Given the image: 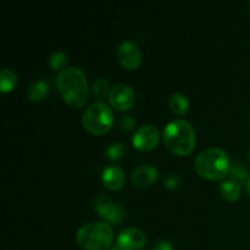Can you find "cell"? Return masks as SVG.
Returning a JSON list of instances; mask_svg holds the SVG:
<instances>
[{
    "instance_id": "6",
    "label": "cell",
    "mask_w": 250,
    "mask_h": 250,
    "mask_svg": "<svg viewBox=\"0 0 250 250\" xmlns=\"http://www.w3.org/2000/svg\"><path fill=\"white\" fill-rule=\"evenodd\" d=\"M94 209L98 214L111 224H121L125 220V209L120 203H114L107 195L98 194L94 198Z\"/></svg>"
},
{
    "instance_id": "21",
    "label": "cell",
    "mask_w": 250,
    "mask_h": 250,
    "mask_svg": "<svg viewBox=\"0 0 250 250\" xmlns=\"http://www.w3.org/2000/svg\"><path fill=\"white\" fill-rule=\"evenodd\" d=\"M134 124H136V121H134L133 116L128 114L122 115L119 120V126L124 132L131 131V129L134 127Z\"/></svg>"
},
{
    "instance_id": "4",
    "label": "cell",
    "mask_w": 250,
    "mask_h": 250,
    "mask_svg": "<svg viewBox=\"0 0 250 250\" xmlns=\"http://www.w3.org/2000/svg\"><path fill=\"white\" fill-rule=\"evenodd\" d=\"M114 231L107 222H88L76 232V242L84 250H106L111 246Z\"/></svg>"
},
{
    "instance_id": "14",
    "label": "cell",
    "mask_w": 250,
    "mask_h": 250,
    "mask_svg": "<svg viewBox=\"0 0 250 250\" xmlns=\"http://www.w3.org/2000/svg\"><path fill=\"white\" fill-rule=\"evenodd\" d=\"M17 82V75L11 70V68L4 67L0 72V90L2 93L10 92L16 87Z\"/></svg>"
},
{
    "instance_id": "9",
    "label": "cell",
    "mask_w": 250,
    "mask_h": 250,
    "mask_svg": "<svg viewBox=\"0 0 250 250\" xmlns=\"http://www.w3.org/2000/svg\"><path fill=\"white\" fill-rule=\"evenodd\" d=\"M109 99L116 110H128L129 107L133 106L136 97H134L133 89L128 84L119 83L111 88Z\"/></svg>"
},
{
    "instance_id": "23",
    "label": "cell",
    "mask_w": 250,
    "mask_h": 250,
    "mask_svg": "<svg viewBox=\"0 0 250 250\" xmlns=\"http://www.w3.org/2000/svg\"><path fill=\"white\" fill-rule=\"evenodd\" d=\"M151 250H173V247L171 244V242L165 241V239H160V241H156L151 246Z\"/></svg>"
},
{
    "instance_id": "15",
    "label": "cell",
    "mask_w": 250,
    "mask_h": 250,
    "mask_svg": "<svg viewBox=\"0 0 250 250\" xmlns=\"http://www.w3.org/2000/svg\"><path fill=\"white\" fill-rule=\"evenodd\" d=\"M48 84L44 81L38 80L32 83L27 89V97L33 102H41L48 94Z\"/></svg>"
},
{
    "instance_id": "11",
    "label": "cell",
    "mask_w": 250,
    "mask_h": 250,
    "mask_svg": "<svg viewBox=\"0 0 250 250\" xmlns=\"http://www.w3.org/2000/svg\"><path fill=\"white\" fill-rule=\"evenodd\" d=\"M102 182L107 189L119 190L125 183V172L116 165H110L103 170Z\"/></svg>"
},
{
    "instance_id": "12",
    "label": "cell",
    "mask_w": 250,
    "mask_h": 250,
    "mask_svg": "<svg viewBox=\"0 0 250 250\" xmlns=\"http://www.w3.org/2000/svg\"><path fill=\"white\" fill-rule=\"evenodd\" d=\"M158 178V170L153 165H141L133 170L131 181L137 187H148Z\"/></svg>"
},
{
    "instance_id": "17",
    "label": "cell",
    "mask_w": 250,
    "mask_h": 250,
    "mask_svg": "<svg viewBox=\"0 0 250 250\" xmlns=\"http://www.w3.org/2000/svg\"><path fill=\"white\" fill-rule=\"evenodd\" d=\"M229 175H231V180H233L234 182H237L238 185H243V183L248 182L247 178H248V171L244 167V165L239 161H233L231 163L229 166Z\"/></svg>"
},
{
    "instance_id": "18",
    "label": "cell",
    "mask_w": 250,
    "mask_h": 250,
    "mask_svg": "<svg viewBox=\"0 0 250 250\" xmlns=\"http://www.w3.org/2000/svg\"><path fill=\"white\" fill-rule=\"evenodd\" d=\"M92 90L95 98H98V99H105L110 94V90L111 89L109 88V82L104 77H99L93 82Z\"/></svg>"
},
{
    "instance_id": "7",
    "label": "cell",
    "mask_w": 250,
    "mask_h": 250,
    "mask_svg": "<svg viewBox=\"0 0 250 250\" xmlns=\"http://www.w3.org/2000/svg\"><path fill=\"white\" fill-rule=\"evenodd\" d=\"M146 243V236L142 229L131 227L120 232L116 246L120 250H142Z\"/></svg>"
},
{
    "instance_id": "27",
    "label": "cell",
    "mask_w": 250,
    "mask_h": 250,
    "mask_svg": "<svg viewBox=\"0 0 250 250\" xmlns=\"http://www.w3.org/2000/svg\"><path fill=\"white\" fill-rule=\"evenodd\" d=\"M249 12H250V1H249Z\"/></svg>"
},
{
    "instance_id": "16",
    "label": "cell",
    "mask_w": 250,
    "mask_h": 250,
    "mask_svg": "<svg viewBox=\"0 0 250 250\" xmlns=\"http://www.w3.org/2000/svg\"><path fill=\"white\" fill-rule=\"evenodd\" d=\"M220 190H221L222 197L225 198L229 202H234L239 198L241 195V187L237 182H234L233 180H226L221 183V187H220Z\"/></svg>"
},
{
    "instance_id": "3",
    "label": "cell",
    "mask_w": 250,
    "mask_h": 250,
    "mask_svg": "<svg viewBox=\"0 0 250 250\" xmlns=\"http://www.w3.org/2000/svg\"><path fill=\"white\" fill-rule=\"evenodd\" d=\"M164 142L172 153L187 155L195 146V131L186 120H175L166 125L164 129Z\"/></svg>"
},
{
    "instance_id": "19",
    "label": "cell",
    "mask_w": 250,
    "mask_h": 250,
    "mask_svg": "<svg viewBox=\"0 0 250 250\" xmlns=\"http://www.w3.org/2000/svg\"><path fill=\"white\" fill-rule=\"evenodd\" d=\"M67 54L63 53L61 50L54 51L49 58V65L54 68V70H63L65 65L67 63Z\"/></svg>"
},
{
    "instance_id": "20",
    "label": "cell",
    "mask_w": 250,
    "mask_h": 250,
    "mask_svg": "<svg viewBox=\"0 0 250 250\" xmlns=\"http://www.w3.org/2000/svg\"><path fill=\"white\" fill-rule=\"evenodd\" d=\"M125 154H126V148L120 142H114V143L109 144L105 149V155L109 159H112V160L121 159Z\"/></svg>"
},
{
    "instance_id": "26",
    "label": "cell",
    "mask_w": 250,
    "mask_h": 250,
    "mask_svg": "<svg viewBox=\"0 0 250 250\" xmlns=\"http://www.w3.org/2000/svg\"><path fill=\"white\" fill-rule=\"evenodd\" d=\"M248 155H249V160H250V150H249V154H248Z\"/></svg>"
},
{
    "instance_id": "25",
    "label": "cell",
    "mask_w": 250,
    "mask_h": 250,
    "mask_svg": "<svg viewBox=\"0 0 250 250\" xmlns=\"http://www.w3.org/2000/svg\"><path fill=\"white\" fill-rule=\"evenodd\" d=\"M109 250H120V249L117 248V246H116V247H112V248H110Z\"/></svg>"
},
{
    "instance_id": "22",
    "label": "cell",
    "mask_w": 250,
    "mask_h": 250,
    "mask_svg": "<svg viewBox=\"0 0 250 250\" xmlns=\"http://www.w3.org/2000/svg\"><path fill=\"white\" fill-rule=\"evenodd\" d=\"M164 186L167 189H176V188H178L181 186V178L178 177V175L170 173V175L164 177Z\"/></svg>"
},
{
    "instance_id": "10",
    "label": "cell",
    "mask_w": 250,
    "mask_h": 250,
    "mask_svg": "<svg viewBox=\"0 0 250 250\" xmlns=\"http://www.w3.org/2000/svg\"><path fill=\"white\" fill-rule=\"evenodd\" d=\"M159 143V131L154 125L146 124L139 127L133 136V146L138 150H151Z\"/></svg>"
},
{
    "instance_id": "13",
    "label": "cell",
    "mask_w": 250,
    "mask_h": 250,
    "mask_svg": "<svg viewBox=\"0 0 250 250\" xmlns=\"http://www.w3.org/2000/svg\"><path fill=\"white\" fill-rule=\"evenodd\" d=\"M168 106L175 114L185 115L188 111V107H189V102H188V98L185 94L175 93V94L171 95L170 100H168Z\"/></svg>"
},
{
    "instance_id": "2",
    "label": "cell",
    "mask_w": 250,
    "mask_h": 250,
    "mask_svg": "<svg viewBox=\"0 0 250 250\" xmlns=\"http://www.w3.org/2000/svg\"><path fill=\"white\" fill-rule=\"evenodd\" d=\"M229 154L221 148H208L200 151L194 160V170L200 177L220 180L229 172Z\"/></svg>"
},
{
    "instance_id": "5",
    "label": "cell",
    "mask_w": 250,
    "mask_h": 250,
    "mask_svg": "<svg viewBox=\"0 0 250 250\" xmlns=\"http://www.w3.org/2000/svg\"><path fill=\"white\" fill-rule=\"evenodd\" d=\"M114 124V114L107 104L98 102L88 106L82 115V125L93 134H104Z\"/></svg>"
},
{
    "instance_id": "8",
    "label": "cell",
    "mask_w": 250,
    "mask_h": 250,
    "mask_svg": "<svg viewBox=\"0 0 250 250\" xmlns=\"http://www.w3.org/2000/svg\"><path fill=\"white\" fill-rule=\"evenodd\" d=\"M117 58L124 67L134 70L141 65L142 54L136 43L131 41H124L117 48Z\"/></svg>"
},
{
    "instance_id": "24",
    "label": "cell",
    "mask_w": 250,
    "mask_h": 250,
    "mask_svg": "<svg viewBox=\"0 0 250 250\" xmlns=\"http://www.w3.org/2000/svg\"><path fill=\"white\" fill-rule=\"evenodd\" d=\"M247 192L250 195V177L248 178V182H247Z\"/></svg>"
},
{
    "instance_id": "1",
    "label": "cell",
    "mask_w": 250,
    "mask_h": 250,
    "mask_svg": "<svg viewBox=\"0 0 250 250\" xmlns=\"http://www.w3.org/2000/svg\"><path fill=\"white\" fill-rule=\"evenodd\" d=\"M56 85L62 99L71 107H81L87 103L88 84L82 68L65 67L56 76Z\"/></svg>"
}]
</instances>
